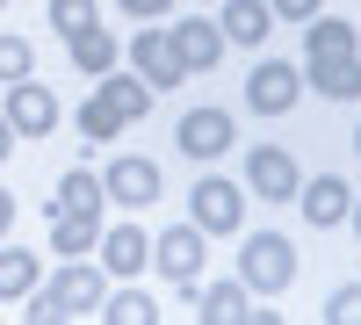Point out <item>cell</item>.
Returning <instances> with one entry per match:
<instances>
[{
    "instance_id": "6da1fadb",
    "label": "cell",
    "mask_w": 361,
    "mask_h": 325,
    "mask_svg": "<svg viewBox=\"0 0 361 325\" xmlns=\"http://www.w3.org/2000/svg\"><path fill=\"white\" fill-rule=\"evenodd\" d=\"M102 297H109V282H102V268H87V260H66L51 282H37L29 289V325H66V318H94L102 311Z\"/></svg>"
},
{
    "instance_id": "7a4b0ae2",
    "label": "cell",
    "mask_w": 361,
    "mask_h": 325,
    "mask_svg": "<svg viewBox=\"0 0 361 325\" xmlns=\"http://www.w3.org/2000/svg\"><path fill=\"white\" fill-rule=\"evenodd\" d=\"M238 282H246L253 297H282V289L296 282V246L282 239V231H253L246 253H238Z\"/></svg>"
},
{
    "instance_id": "3957f363",
    "label": "cell",
    "mask_w": 361,
    "mask_h": 325,
    "mask_svg": "<svg viewBox=\"0 0 361 325\" xmlns=\"http://www.w3.org/2000/svg\"><path fill=\"white\" fill-rule=\"evenodd\" d=\"M188 224H202V239H231V231L246 224V188L202 173V181L188 188Z\"/></svg>"
},
{
    "instance_id": "277c9868",
    "label": "cell",
    "mask_w": 361,
    "mask_h": 325,
    "mask_svg": "<svg viewBox=\"0 0 361 325\" xmlns=\"http://www.w3.org/2000/svg\"><path fill=\"white\" fill-rule=\"evenodd\" d=\"M202 224H166L159 239H152V268L180 289V297H195V275H202Z\"/></svg>"
},
{
    "instance_id": "5b68a950",
    "label": "cell",
    "mask_w": 361,
    "mask_h": 325,
    "mask_svg": "<svg viewBox=\"0 0 361 325\" xmlns=\"http://www.w3.org/2000/svg\"><path fill=\"white\" fill-rule=\"evenodd\" d=\"M130 73L152 87V94L188 80V66H180V51H173V29H159V22H145V29H137V37H130Z\"/></svg>"
},
{
    "instance_id": "8992f818",
    "label": "cell",
    "mask_w": 361,
    "mask_h": 325,
    "mask_svg": "<svg viewBox=\"0 0 361 325\" xmlns=\"http://www.w3.org/2000/svg\"><path fill=\"white\" fill-rule=\"evenodd\" d=\"M15 123V137H51L58 130V94L29 73V80H8V109H0Z\"/></svg>"
},
{
    "instance_id": "52a82bcc",
    "label": "cell",
    "mask_w": 361,
    "mask_h": 325,
    "mask_svg": "<svg viewBox=\"0 0 361 325\" xmlns=\"http://www.w3.org/2000/svg\"><path fill=\"white\" fill-rule=\"evenodd\" d=\"M246 188L267 195V202H296V188H304V166H296L282 145H253V152H246Z\"/></svg>"
},
{
    "instance_id": "ba28073f",
    "label": "cell",
    "mask_w": 361,
    "mask_h": 325,
    "mask_svg": "<svg viewBox=\"0 0 361 325\" xmlns=\"http://www.w3.org/2000/svg\"><path fill=\"white\" fill-rule=\"evenodd\" d=\"M296 94H304V73L282 66V58H260L253 80H246V109H253V116H289Z\"/></svg>"
},
{
    "instance_id": "9c48e42d",
    "label": "cell",
    "mask_w": 361,
    "mask_h": 325,
    "mask_svg": "<svg viewBox=\"0 0 361 325\" xmlns=\"http://www.w3.org/2000/svg\"><path fill=\"white\" fill-rule=\"evenodd\" d=\"M231 137H238V130H231L224 109H188V116H180V130H173V145H180L188 159H224Z\"/></svg>"
},
{
    "instance_id": "30bf717a",
    "label": "cell",
    "mask_w": 361,
    "mask_h": 325,
    "mask_svg": "<svg viewBox=\"0 0 361 325\" xmlns=\"http://www.w3.org/2000/svg\"><path fill=\"white\" fill-rule=\"evenodd\" d=\"M102 188L123 202V210H145V202H159V166H152V159H137V152H123V159H109Z\"/></svg>"
},
{
    "instance_id": "8fae6325",
    "label": "cell",
    "mask_w": 361,
    "mask_h": 325,
    "mask_svg": "<svg viewBox=\"0 0 361 325\" xmlns=\"http://www.w3.org/2000/svg\"><path fill=\"white\" fill-rule=\"evenodd\" d=\"M304 87H318L325 102H361V51H333V58H304Z\"/></svg>"
},
{
    "instance_id": "7c38bea8",
    "label": "cell",
    "mask_w": 361,
    "mask_h": 325,
    "mask_svg": "<svg viewBox=\"0 0 361 325\" xmlns=\"http://www.w3.org/2000/svg\"><path fill=\"white\" fill-rule=\"evenodd\" d=\"M296 210H304L318 231H333V224H347V210H354V188L340 181V173H318V181L296 188Z\"/></svg>"
},
{
    "instance_id": "4fadbf2b",
    "label": "cell",
    "mask_w": 361,
    "mask_h": 325,
    "mask_svg": "<svg viewBox=\"0 0 361 325\" xmlns=\"http://www.w3.org/2000/svg\"><path fill=\"white\" fill-rule=\"evenodd\" d=\"M173 51H180V66H188V73H217L224 29H217V22H173Z\"/></svg>"
},
{
    "instance_id": "5bb4252c",
    "label": "cell",
    "mask_w": 361,
    "mask_h": 325,
    "mask_svg": "<svg viewBox=\"0 0 361 325\" xmlns=\"http://www.w3.org/2000/svg\"><path fill=\"white\" fill-rule=\"evenodd\" d=\"M94 246H102V210H58L51 217V253L80 260V253H94Z\"/></svg>"
},
{
    "instance_id": "9a60e30c",
    "label": "cell",
    "mask_w": 361,
    "mask_h": 325,
    "mask_svg": "<svg viewBox=\"0 0 361 325\" xmlns=\"http://www.w3.org/2000/svg\"><path fill=\"white\" fill-rule=\"evenodd\" d=\"M102 268H109V275H137V268H152V239H145L137 224L102 231Z\"/></svg>"
},
{
    "instance_id": "2e32d148",
    "label": "cell",
    "mask_w": 361,
    "mask_h": 325,
    "mask_svg": "<svg viewBox=\"0 0 361 325\" xmlns=\"http://www.w3.org/2000/svg\"><path fill=\"white\" fill-rule=\"evenodd\" d=\"M217 29H224V44H267V29H275V8H267V0H224Z\"/></svg>"
},
{
    "instance_id": "e0dca14e",
    "label": "cell",
    "mask_w": 361,
    "mask_h": 325,
    "mask_svg": "<svg viewBox=\"0 0 361 325\" xmlns=\"http://www.w3.org/2000/svg\"><path fill=\"white\" fill-rule=\"evenodd\" d=\"M94 102H109L116 116H123V123H137V116L152 109V87H145L137 73H116V66H109V73L94 80Z\"/></svg>"
},
{
    "instance_id": "ac0fdd59",
    "label": "cell",
    "mask_w": 361,
    "mask_h": 325,
    "mask_svg": "<svg viewBox=\"0 0 361 325\" xmlns=\"http://www.w3.org/2000/svg\"><path fill=\"white\" fill-rule=\"evenodd\" d=\"M246 297H253L246 282H209V289H195V318L202 325H246Z\"/></svg>"
},
{
    "instance_id": "d6986e66",
    "label": "cell",
    "mask_w": 361,
    "mask_h": 325,
    "mask_svg": "<svg viewBox=\"0 0 361 325\" xmlns=\"http://www.w3.org/2000/svg\"><path fill=\"white\" fill-rule=\"evenodd\" d=\"M37 282H44V260L0 239V304H22L29 289H37Z\"/></svg>"
},
{
    "instance_id": "ffe728a7",
    "label": "cell",
    "mask_w": 361,
    "mask_h": 325,
    "mask_svg": "<svg viewBox=\"0 0 361 325\" xmlns=\"http://www.w3.org/2000/svg\"><path fill=\"white\" fill-rule=\"evenodd\" d=\"M66 44H73V66H80L87 80H102V73L116 66V37H109V29H102V22H87V29H73V37H66Z\"/></svg>"
},
{
    "instance_id": "44dd1931",
    "label": "cell",
    "mask_w": 361,
    "mask_h": 325,
    "mask_svg": "<svg viewBox=\"0 0 361 325\" xmlns=\"http://www.w3.org/2000/svg\"><path fill=\"white\" fill-rule=\"evenodd\" d=\"M102 202H109V188H102V173H87V166H73L66 181H58V195L44 202V210L58 217V210H102Z\"/></svg>"
},
{
    "instance_id": "7402d4cb",
    "label": "cell",
    "mask_w": 361,
    "mask_h": 325,
    "mask_svg": "<svg viewBox=\"0 0 361 325\" xmlns=\"http://www.w3.org/2000/svg\"><path fill=\"white\" fill-rule=\"evenodd\" d=\"M333 51H354V22H340V15H311L304 22V58H333Z\"/></svg>"
},
{
    "instance_id": "603a6c76",
    "label": "cell",
    "mask_w": 361,
    "mask_h": 325,
    "mask_svg": "<svg viewBox=\"0 0 361 325\" xmlns=\"http://www.w3.org/2000/svg\"><path fill=\"white\" fill-rule=\"evenodd\" d=\"M94 318H109V325H152L159 311H152V297H145V289H116V297H102Z\"/></svg>"
},
{
    "instance_id": "cb8c5ba5",
    "label": "cell",
    "mask_w": 361,
    "mask_h": 325,
    "mask_svg": "<svg viewBox=\"0 0 361 325\" xmlns=\"http://www.w3.org/2000/svg\"><path fill=\"white\" fill-rule=\"evenodd\" d=\"M116 130H130V123H123V116H116L109 102H94V94H87V109H80V137H87V145H109Z\"/></svg>"
},
{
    "instance_id": "d4e9b609",
    "label": "cell",
    "mask_w": 361,
    "mask_h": 325,
    "mask_svg": "<svg viewBox=\"0 0 361 325\" xmlns=\"http://www.w3.org/2000/svg\"><path fill=\"white\" fill-rule=\"evenodd\" d=\"M29 73H37V51L22 37H0V80H29Z\"/></svg>"
},
{
    "instance_id": "484cf974",
    "label": "cell",
    "mask_w": 361,
    "mask_h": 325,
    "mask_svg": "<svg viewBox=\"0 0 361 325\" xmlns=\"http://www.w3.org/2000/svg\"><path fill=\"white\" fill-rule=\"evenodd\" d=\"M94 22V0H51V29L58 37H73V29Z\"/></svg>"
},
{
    "instance_id": "4316f807",
    "label": "cell",
    "mask_w": 361,
    "mask_h": 325,
    "mask_svg": "<svg viewBox=\"0 0 361 325\" xmlns=\"http://www.w3.org/2000/svg\"><path fill=\"white\" fill-rule=\"evenodd\" d=\"M325 325H361V282L333 289V304H325Z\"/></svg>"
},
{
    "instance_id": "83f0119b",
    "label": "cell",
    "mask_w": 361,
    "mask_h": 325,
    "mask_svg": "<svg viewBox=\"0 0 361 325\" xmlns=\"http://www.w3.org/2000/svg\"><path fill=\"white\" fill-rule=\"evenodd\" d=\"M116 8H123L130 22H166V15H173V0H116Z\"/></svg>"
},
{
    "instance_id": "f1b7e54d",
    "label": "cell",
    "mask_w": 361,
    "mask_h": 325,
    "mask_svg": "<svg viewBox=\"0 0 361 325\" xmlns=\"http://www.w3.org/2000/svg\"><path fill=\"white\" fill-rule=\"evenodd\" d=\"M267 8H275V22H311L325 0H267Z\"/></svg>"
},
{
    "instance_id": "f546056e",
    "label": "cell",
    "mask_w": 361,
    "mask_h": 325,
    "mask_svg": "<svg viewBox=\"0 0 361 325\" xmlns=\"http://www.w3.org/2000/svg\"><path fill=\"white\" fill-rule=\"evenodd\" d=\"M8 224H15V195L0 188V239H8Z\"/></svg>"
},
{
    "instance_id": "4dcf8cb0",
    "label": "cell",
    "mask_w": 361,
    "mask_h": 325,
    "mask_svg": "<svg viewBox=\"0 0 361 325\" xmlns=\"http://www.w3.org/2000/svg\"><path fill=\"white\" fill-rule=\"evenodd\" d=\"M15 152V123H8V116H0V159H8Z\"/></svg>"
},
{
    "instance_id": "1f68e13d",
    "label": "cell",
    "mask_w": 361,
    "mask_h": 325,
    "mask_svg": "<svg viewBox=\"0 0 361 325\" xmlns=\"http://www.w3.org/2000/svg\"><path fill=\"white\" fill-rule=\"evenodd\" d=\"M347 224H354V231H361V195H354V210H347Z\"/></svg>"
},
{
    "instance_id": "d6a6232c",
    "label": "cell",
    "mask_w": 361,
    "mask_h": 325,
    "mask_svg": "<svg viewBox=\"0 0 361 325\" xmlns=\"http://www.w3.org/2000/svg\"><path fill=\"white\" fill-rule=\"evenodd\" d=\"M354 152H361V130H354Z\"/></svg>"
},
{
    "instance_id": "836d02e7",
    "label": "cell",
    "mask_w": 361,
    "mask_h": 325,
    "mask_svg": "<svg viewBox=\"0 0 361 325\" xmlns=\"http://www.w3.org/2000/svg\"><path fill=\"white\" fill-rule=\"evenodd\" d=\"M0 8H8V0H0Z\"/></svg>"
}]
</instances>
